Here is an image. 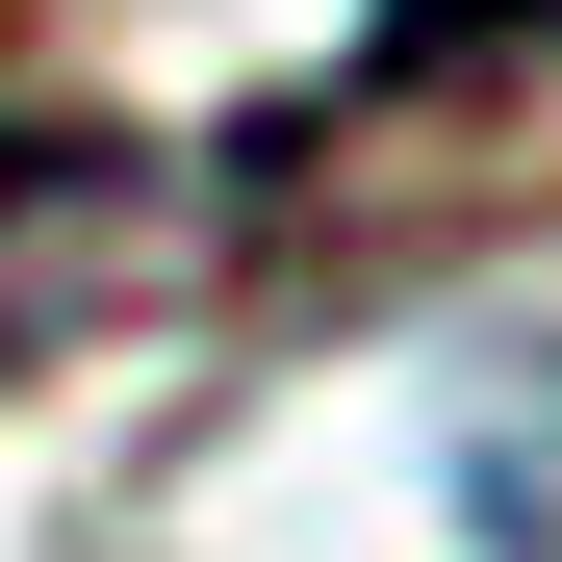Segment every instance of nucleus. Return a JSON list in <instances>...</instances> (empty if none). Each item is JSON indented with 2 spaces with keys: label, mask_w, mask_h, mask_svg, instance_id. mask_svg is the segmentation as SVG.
I'll list each match as a JSON object with an SVG mask.
<instances>
[{
  "label": "nucleus",
  "mask_w": 562,
  "mask_h": 562,
  "mask_svg": "<svg viewBox=\"0 0 562 562\" xmlns=\"http://www.w3.org/2000/svg\"><path fill=\"white\" fill-rule=\"evenodd\" d=\"M562 205V0H384L333 77L231 128V256L256 281H409L460 231Z\"/></svg>",
  "instance_id": "obj_1"
}]
</instances>
